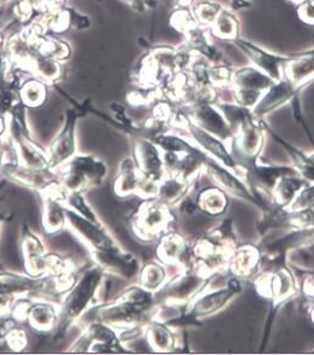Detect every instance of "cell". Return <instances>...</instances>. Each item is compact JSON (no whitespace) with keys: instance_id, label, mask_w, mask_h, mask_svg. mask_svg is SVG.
Returning <instances> with one entry per match:
<instances>
[{"instance_id":"1","label":"cell","mask_w":314,"mask_h":355,"mask_svg":"<svg viewBox=\"0 0 314 355\" xmlns=\"http://www.w3.org/2000/svg\"><path fill=\"white\" fill-rule=\"evenodd\" d=\"M104 278V270L96 264L78 278L71 291L67 293L60 307V319L55 327L57 336H64L87 310L96 304H101L99 293Z\"/></svg>"},{"instance_id":"2","label":"cell","mask_w":314,"mask_h":355,"mask_svg":"<svg viewBox=\"0 0 314 355\" xmlns=\"http://www.w3.org/2000/svg\"><path fill=\"white\" fill-rule=\"evenodd\" d=\"M60 184L65 193H83L104 182L107 168L94 155H73L60 168Z\"/></svg>"},{"instance_id":"3","label":"cell","mask_w":314,"mask_h":355,"mask_svg":"<svg viewBox=\"0 0 314 355\" xmlns=\"http://www.w3.org/2000/svg\"><path fill=\"white\" fill-rule=\"evenodd\" d=\"M272 78L254 67H245L232 71V83L238 104L251 107L259 101L261 93L272 86Z\"/></svg>"},{"instance_id":"4","label":"cell","mask_w":314,"mask_h":355,"mask_svg":"<svg viewBox=\"0 0 314 355\" xmlns=\"http://www.w3.org/2000/svg\"><path fill=\"white\" fill-rule=\"evenodd\" d=\"M65 214L69 227L91 251H111L119 248L112 235L103 227V223L91 222L69 209L68 206H65Z\"/></svg>"},{"instance_id":"5","label":"cell","mask_w":314,"mask_h":355,"mask_svg":"<svg viewBox=\"0 0 314 355\" xmlns=\"http://www.w3.org/2000/svg\"><path fill=\"white\" fill-rule=\"evenodd\" d=\"M119 341L117 329L110 325L98 322L91 324L82 336L71 346L70 352L82 353V352H93V353H122L124 352Z\"/></svg>"},{"instance_id":"6","label":"cell","mask_w":314,"mask_h":355,"mask_svg":"<svg viewBox=\"0 0 314 355\" xmlns=\"http://www.w3.org/2000/svg\"><path fill=\"white\" fill-rule=\"evenodd\" d=\"M148 306L117 299L112 304L101 306L96 311V320L117 330L132 328V325L140 323Z\"/></svg>"},{"instance_id":"7","label":"cell","mask_w":314,"mask_h":355,"mask_svg":"<svg viewBox=\"0 0 314 355\" xmlns=\"http://www.w3.org/2000/svg\"><path fill=\"white\" fill-rule=\"evenodd\" d=\"M42 283V277H26L4 271L0 272V317L9 313L19 296L39 293Z\"/></svg>"},{"instance_id":"8","label":"cell","mask_w":314,"mask_h":355,"mask_svg":"<svg viewBox=\"0 0 314 355\" xmlns=\"http://www.w3.org/2000/svg\"><path fill=\"white\" fill-rule=\"evenodd\" d=\"M42 225L47 234L60 232L68 224L64 198L67 193L62 184H55L42 191Z\"/></svg>"},{"instance_id":"9","label":"cell","mask_w":314,"mask_h":355,"mask_svg":"<svg viewBox=\"0 0 314 355\" xmlns=\"http://www.w3.org/2000/svg\"><path fill=\"white\" fill-rule=\"evenodd\" d=\"M0 173H4L15 182L37 189L39 193L60 183V176H55V170L52 168L37 170L19 164H4Z\"/></svg>"},{"instance_id":"10","label":"cell","mask_w":314,"mask_h":355,"mask_svg":"<svg viewBox=\"0 0 314 355\" xmlns=\"http://www.w3.org/2000/svg\"><path fill=\"white\" fill-rule=\"evenodd\" d=\"M234 44L254 64L255 68L259 69L260 71L266 73L276 83L282 80V64L287 55H274L241 37L235 40Z\"/></svg>"},{"instance_id":"11","label":"cell","mask_w":314,"mask_h":355,"mask_svg":"<svg viewBox=\"0 0 314 355\" xmlns=\"http://www.w3.org/2000/svg\"><path fill=\"white\" fill-rule=\"evenodd\" d=\"M75 124H76V112L69 111L67 122L60 135L55 137L49 153V165L52 170L60 168L68 160L71 159L76 152L75 141Z\"/></svg>"},{"instance_id":"12","label":"cell","mask_w":314,"mask_h":355,"mask_svg":"<svg viewBox=\"0 0 314 355\" xmlns=\"http://www.w3.org/2000/svg\"><path fill=\"white\" fill-rule=\"evenodd\" d=\"M91 259L104 270L105 273H112L125 279L134 277L139 270L137 259L121 248L111 251H91Z\"/></svg>"},{"instance_id":"13","label":"cell","mask_w":314,"mask_h":355,"mask_svg":"<svg viewBox=\"0 0 314 355\" xmlns=\"http://www.w3.org/2000/svg\"><path fill=\"white\" fill-rule=\"evenodd\" d=\"M284 78L297 87H305L314 80V49L287 55L282 64Z\"/></svg>"},{"instance_id":"14","label":"cell","mask_w":314,"mask_h":355,"mask_svg":"<svg viewBox=\"0 0 314 355\" xmlns=\"http://www.w3.org/2000/svg\"><path fill=\"white\" fill-rule=\"evenodd\" d=\"M14 145L17 164L37 170L50 168L49 155H46L40 147L34 145L19 127H16L14 134Z\"/></svg>"},{"instance_id":"15","label":"cell","mask_w":314,"mask_h":355,"mask_svg":"<svg viewBox=\"0 0 314 355\" xmlns=\"http://www.w3.org/2000/svg\"><path fill=\"white\" fill-rule=\"evenodd\" d=\"M60 319V309L50 300L32 301L26 314V320L33 329L40 333L55 330Z\"/></svg>"},{"instance_id":"16","label":"cell","mask_w":314,"mask_h":355,"mask_svg":"<svg viewBox=\"0 0 314 355\" xmlns=\"http://www.w3.org/2000/svg\"><path fill=\"white\" fill-rule=\"evenodd\" d=\"M302 88L304 87H297L293 85L290 81H288L287 78H282L281 81H277L270 87L269 93L258 104L255 112L258 116H263V114H268L272 110L277 109L278 106H281L284 103L289 101H292L296 93Z\"/></svg>"},{"instance_id":"17","label":"cell","mask_w":314,"mask_h":355,"mask_svg":"<svg viewBox=\"0 0 314 355\" xmlns=\"http://www.w3.org/2000/svg\"><path fill=\"white\" fill-rule=\"evenodd\" d=\"M194 119L204 130H209L220 137H229L232 134V129L225 123L222 114L206 103H201L194 109Z\"/></svg>"},{"instance_id":"18","label":"cell","mask_w":314,"mask_h":355,"mask_svg":"<svg viewBox=\"0 0 314 355\" xmlns=\"http://www.w3.org/2000/svg\"><path fill=\"white\" fill-rule=\"evenodd\" d=\"M140 180L141 176L139 175L135 162L132 158H125L119 165V173L114 181V193L122 198L132 196L137 193Z\"/></svg>"},{"instance_id":"19","label":"cell","mask_w":314,"mask_h":355,"mask_svg":"<svg viewBox=\"0 0 314 355\" xmlns=\"http://www.w3.org/2000/svg\"><path fill=\"white\" fill-rule=\"evenodd\" d=\"M209 32L214 39L234 42L240 37V21L232 11L223 8Z\"/></svg>"},{"instance_id":"20","label":"cell","mask_w":314,"mask_h":355,"mask_svg":"<svg viewBox=\"0 0 314 355\" xmlns=\"http://www.w3.org/2000/svg\"><path fill=\"white\" fill-rule=\"evenodd\" d=\"M135 153H137L139 168L142 173H145V176L153 178H159L162 159H160L159 153L155 145L146 140H140L137 142Z\"/></svg>"},{"instance_id":"21","label":"cell","mask_w":314,"mask_h":355,"mask_svg":"<svg viewBox=\"0 0 314 355\" xmlns=\"http://www.w3.org/2000/svg\"><path fill=\"white\" fill-rule=\"evenodd\" d=\"M164 220V212L159 206L146 204L137 212L134 222V229L143 234L155 232L160 229Z\"/></svg>"},{"instance_id":"22","label":"cell","mask_w":314,"mask_h":355,"mask_svg":"<svg viewBox=\"0 0 314 355\" xmlns=\"http://www.w3.org/2000/svg\"><path fill=\"white\" fill-rule=\"evenodd\" d=\"M22 253L24 264L32 263L46 254L45 245L42 239L35 232H33L28 225L23 227Z\"/></svg>"},{"instance_id":"23","label":"cell","mask_w":314,"mask_h":355,"mask_svg":"<svg viewBox=\"0 0 314 355\" xmlns=\"http://www.w3.org/2000/svg\"><path fill=\"white\" fill-rule=\"evenodd\" d=\"M222 9L223 6L219 3L209 1V0H202L191 6V11L195 16L196 21L200 26L205 28H209L213 24Z\"/></svg>"},{"instance_id":"24","label":"cell","mask_w":314,"mask_h":355,"mask_svg":"<svg viewBox=\"0 0 314 355\" xmlns=\"http://www.w3.org/2000/svg\"><path fill=\"white\" fill-rule=\"evenodd\" d=\"M189 128H191L193 137H195L202 146L211 150L214 155L219 157L225 164H232V160L229 158L227 150H224L223 145L220 142L217 141L214 137L209 135V132H206L202 128L198 127L195 124H189Z\"/></svg>"},{"instance_id":"25","label":"cell","mask_w":314,"mask_h":355,"mask_svg":"<svg viewBox=\"0 0 314 355\" xmlns=\"http://www.w3.org/2000/svg\"><path fill=\"white\" fill-rule=\"evenodd\" d=\"M83 193H67L64 198V204L68 206L69 209H73L75 212L81 214L85 218L89 219L91 222L101 223V219L96 216V212L93 211L91 206L87 204Z\"/></svg>"},{"instance_id":"26","label":"cell","mask_w":314,"mask_h":355,"mask_svg":"<svg viewBox=\"0 0 314 355\" xmlns=\"http://www.w3.org/2000/svg\"><path fill=\"white\" fill-rule=\"evenodd\" d=\"M209 81L216 86H225L232 83V69L222 64V62L214 65L209 64Z\"/></svg>"},{"instance_id":"27","label":"cell","mask_w":314,"mask_h":355,"mask_svg":"<svg viewBox=\"0 0 314 355\" xmlns=\"http://www.w3.org/2000/svg\"><path fill=\"white\" fill-rule=\"evenodd\" d=\"M164 271L155 264H148L141 273V282L147 289H155L164 279Z\"/></svg>"},{"instance_id":"28","label":"cell","mask_w":314,"mask_h":355,"mask_svg":"<svg viewBox=\"0 0 314 355\" xmlns=\"http://www.w3.org/2000/svg\"><path fill=\"white\" fill-rule=\"evenodd\" d=\"M150 343L155 348L166 349L171 346V336L162 325H155L150 329Z\"/></svg>"},{"instance_id":"29","label":"cell","mask_w":314,"mask_h":355,"mask_svg":"<svg viewBox=\"0 0 314 355\" xmlns=\"http://www.w3.org/2000/svg\"><path fill=\"white\" fill-rule=\"evenodd\" d=\"M4 341L11 349L22 351L28 345L27 333L22 329L14 328L5 335Z\"/></svg>"},{"instance_id":"30","label":"cell","mask_w":314,"mask_h":355,"mask_svg":"<svg viewBox=\"0 0 314 355\" xmlns=\"http://www.w3.org/2000/svg\"><path fill=\"white\" fill-rule=\"evenodd\" d=\"M297 16L301 22L314 26V0H304L297 5Z\"/></svg>"},{"instance_id":"31","label":"cell","mask_w":314,"mask_h":355,"mask_svg":"<svg viewBox=\"0 0 314 355\" xmlns=\"http://www.w3.org/2000/svg\"><path fill=\"white\" fill-rule=\"evenodd\" d=\"M45 93L42 89V87L37 85H30L27 88H24L23 92V99L28 105L40 104L44 101Z\"/></svg>"},{"instance_id":"32","label":"cell","mask_w":314,"mask_h":355,"mask_svg":"<svg viewBox=\"0 0 314 355\" xmlns=\"http://www.w3.org/2000/svg\"><path fill=\"white\" fill-rule=\"evenodd\" d=\"M229 1L234 10L245 9L251 5V0H229Z\"/></svg>"},{"instance_id":"33","label":"cell","mask_w":314,"mask_h":355,"mask_svg":"<svg viewBox=\"0 0 314 355\" xmlns=\"http://www.w3.org/2000/svg\"><path fill=\"white\" fill-rule=\"evenodd\" d=\"M4 119L0 117V135L4 132ZM0 150H1V142H0Z\"/></svg>"},{"instance_id":"34","label":"cell","mask_w":314,"mask_h":355,"mask_svg":"<svg viewBox=\"0 0 314 355\" xmlns=\"http://www.w3.org/2000/svg\"><path fill=\"white\" fill-rule=\"evenodd\" d=\"M0 220H3V211H1V206H0Z\"/></svg>"},{"instance_id":"35","label":"cell","mask_w":314,"mask_h":355,"mask_svg":"<svg viewBox=\"0 0 314 355\" xmlns=\"http://www.w3.org/2000/svg\"><path fill=\"white\" fill-rule=\"evenodd\" d=\"M0 69H1V60H0Z\"/></svg>"},{"instance_id":"36","label":"cell","mask_w":314,"mask_h":355,"mask_svg":"<svg viewBox=\"0 0 314 355\" xmlns=\"http://www.w3.org/2000/svg\"><path fill=\"white\" fill-rule=\"evenodd\" d=\"M0 224H1V220H0Z\"/></svg>"}]
</instances>
